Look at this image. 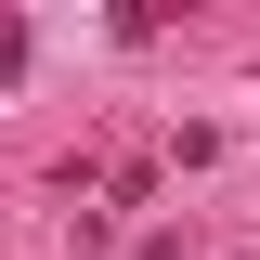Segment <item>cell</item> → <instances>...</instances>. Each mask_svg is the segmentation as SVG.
Returning a JSON list of instances; mask_svg holds the SVG:
<instances>
[{
  "label": "cell",
  "mask_w": 260,
  "mask_h": 260,
  "mask_svg": "<svg viewBox=\"0 0 260 260\" xmlns=\"http://www.w3.org/2000/svg\"><path fill=\"white\" fill-rule=\"evenodd\" d=\"M13 78H26V13L0 0V91H13Z\"/></svg>",
  "instance_id": "obj_1"
}]
</instances>
